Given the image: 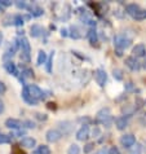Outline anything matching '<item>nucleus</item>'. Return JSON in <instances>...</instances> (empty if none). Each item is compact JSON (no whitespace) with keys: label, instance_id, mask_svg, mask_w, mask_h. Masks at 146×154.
<instances>
[{"label":"nucleus","instance_id":"f257e3e1","mask_svg":"<svg viewBox=\"0 0 146 154\" xmlns=\"http://www.w3.org/2000/svg\"><path fill=\"white\" fill-rule=\"evenodd\" d=\"M96 119H97L98 123H101V125H104V126H106V127H110L111 123H113V115H111L110 109H109V108L101 109L100 112L97 113Z\"/></svg>","mask_w":146,"mask_h":154},{"label":"nucleus","instance_id":"f03ea898","mask_svg":"<svg viewBox=\"0 0 146 154\" xmlns=\"http://www.w3.org/2000/svg\"><path fill=\"white\" fill-rule=\"evenodd\" d=\"M132 44V39L128 38L126 34H118L114 38V45L118 49H127Z\"/></svg>","mask_w":146,"mask_h":154},{"label":"nucleus","instance_id":"7ed1b4c3","mask_svg":"<svg viewBox=\"0 0 146 154\" xmlns=\"http://www.w3.org/2000/svg\"><path fill=\"white\" fill-rule=\"evenodd\" d=\"M26 88H27V91H29V93H30V96H31L34 100L39 101V100H41V98H44V92H43L41 89L38 87V85L30 84V85H27Z\"/></svg>","mask_w":146,"mask_h":154},{"label":"nucleus","instance_id":"20e7f679","mask_svg":"<svg viewBox=\"0 0 146 154\" xmlns=\"http://www.w3.org/2000/svg\"><path fill=\"white\" fill-rule=\"evenodd\" d=\"M62 137V134L59 132V130H56V128H50V130L47 131L45 134V139L48 143H57Z\"/></svg>","mask_w":146,"mask_h":154},{"label":"nucleus","instance_id":"39448f33","mask_svg":"<svg viewBox=\"0 0 146 154\" xmlns=\"http://www.w3.org/2000/svg\"><path fill=\"white\" fill-rule=\"evenodd\" d=\"M120 144H122L124 148H132L133 145H136V137L131 134L123 135L122 137H120Z\"/></svg>","mask_w":146,"mask_h":154},{"label":"nucleus","instance_id":"423d86ee","mask_svg":"<svg viewBox=\"0 0 146 154\" xmlns=\"http://www.w3.org/2000/svg\"><path fill=\"white\" fill-rule=\"evenodd\" d=\"M58 128H59V132H61L62 135H70L72 132V128H74V126H72L71 122L65 121V122H59L58 123Z\"/></svg>","mask_w":146,"mask_h":154},{"label":"nucleus","instance_id":"0eeeda50","mask_svg":"<svg viewBox=\"0 0 146 154\" xmlns=\"http://www.w3.org/2000/svg\"><path fill=\"white\" fill-rule=\"evenodd\" d=\"M126 65L129 67L132 71H138L141 69V63L138 62V60H137L136 57H133V56L126 58Z\"/></svg>","mask_w":146,"mask_h":154},{"label":"nucleus","instance_id":"6e6552de","mask_svg":"<svg viewBox=\"0 0 146 154\" xmlns=\"http://www.w3.org/2000/svg\"><path fill=\"white\" fill-rule=\"evenodd\" d=\"M94 78H96V82L101 85V87H104L105 83H106V79H107V74L105 70L102 69H98L96 70V72H94Z\"/></svg>","mask_w":146,"mask_h":154},{"label":"nucleus","instance_id":"1a4fd4ad","mask_svg":"<svg viewBox=\"0 0 146 154\" xmlns=\"http://www.w3.org/2000/svg\"><path fill=\"white\" fill-rule=\"evenodd\" d=\"M89 137V127L87 125H84L83 127H80L78 132H76V139L79 141H85Z\"/></svg>","mask_w":146,"mask_h":154},{"label":"nucleus","instance_id":"9d476101","mask_svg":"<svg viewBox=\"0 0 146 154\" xmlns=\"http://www.w3.org/2000/svg\"><path fill=\"white\" fill-rule=\"evenodd\" d=\"M5 126L11 130H21L23 126V123L18 121V119H14V118H8L5 121Z\"/></svg>","mask_w":146,"mask_h":154},{"label":"nucleus","instance_id":"9b49d317","mask_svg":"<svg viewBox=\"0 0 146 154\" xmlns=\"http://www.w3.org/2000/svg\"><path fill=\"white\" fill-rule=\"evenodd\" d=\"M132 54H133V57H145L146 56V47L145 44H137L133 47V49H132Z\"/></svg>","mask_w":146,"mask_h":154},{"label":"nucleus","instance_id":"f8f14e48","mask_svg":"<svg viewBox=\"0 0 146 154\" xmlns=\"http://www.w3.org/2000/svg\"><path fill=\"white\" fill-rule=\"evenodd\" d=\"M115 126H117L118 130H126L128 127V118L127 117H119L115 119Z\"/></svg>","mask_w":146,"mask_h":154},{"label":"nucleus","instance_id":"ddd939ff","mask_svg":"<svg viewBox=\"0 0 146 154\" xmlns=\"http://www.w3.org/2000/svg\"><path fill=\"white\" fill-rule=\"evenodd\" d=\"M36 145V140L32 139V137H25L21 140V146L26 148V149H31Z\"/></svg>","mask_w":146,"mask_h":154},{"label":"nucleus","instance_id":"4468645a","mask_svg":"<svg viewBox=\"0 0 146 154\" xmlns=\"http://www.w3.org/2000/svg\"><path fill=\"white\" fill-rule=\"evenodd\" d=\"M5 70L9 72V74H12V75H18V69H17V66H16V63L14 62H12V61H8V62H5Z\"/></svg>","mask_w":146,"mask_h":154},{"label":"nucleus","instance_id":"2eb2a0df","mask_svg":"<svg viewBox=\"0 0 146 154\" xmlns=\"http://www.w3.org/2000/svg\"><path fill=\"white\" fill-rule=\"evenodd\" d=\"M22 98L27 102V104H30V105H36V102H38L36 100H34V98L30 96V93H29V91H27L26 87L22 89Z\"/></svg>","mask_w":146,"mask_h":154},{"label":"nucleus","instance_id":"dca6fc26","mask_svg":"<svg viewBox=\"0 0 146 154\" xmlns=\"http://www.w3.org/2000/svg\"><path fill=\"white\" fill-rule=\"evenodd\" d=\"M20 47L22 49V53H26V54H30V43L26 38H22L20 39Z\"/></svg>","mask_w":146,"mask_h":154},{"label":"nucleus","instance_id":"f3484780","mask_svg":"<svg viewBox=\"0 0 146 154\" xmlns=\"http://www.w3.org/2000/svg\"><path fill=\"white\" fill-rule=\"evenodd\" d=\"M135 112H136V108L133 105H124L122 108V113H123L124 117H131Z\"/></svg>","mask_w":146,"mask_h":154},{"label":"nucleus","instance_id":"a211bd4d","mask_svg":"<svg viewBox=\"0 0 146 154\" xmlns=\"http://www.w3.org/2000/svg\"><path fill=\"white\" fill-rule=\"evenodd\" d=\"M126 11H127L128 14H131L133 17V16L137 13V12L140 11V7L137 5V4H128V5L126 7Z\"/></svg>","mask_w":146,"mask_h":154},{"label":"nucleus","instance_id":"6ab92c4d","mask_svg":"<svg viewBox=\"0 0 146 154\" xmlns=\"http://www.w3.org/2000/svg\"><path fill=\"white\" fill-rule=\"evenodd\" d=\"M30 34H31V36H34V38H36V36H39L40 34L43 32V29H41V26H39V25H32L31 26V29H30Z\"/></svg>","mask_w":146,"mask_h":154},{"label":"nucleus","instance_id":"aec40b11","mask_svg":"<svg viewBox=\"0 0 146 154\" xmlns=\"http://www.w3.org/2000/svg\"><path fill=\"white\" fill-rule=\"evenodd\" d=\"M70 36L72 38V39H80L81 38L80 30L78 29V26H71L70 27Z\"/></svg>","mask_w":146,"mask_h":154},{"label":"nucleus","instance_id":"412c9836","mask_svg":"<svg viewBox=\"0 0 146 154\" xmlns=\"http://www.w3.org/2000/svg\"><path fill=\"white\" fill-rule=\"evenodd\" d=\"M47 61H48L47 53L44 51H39V53H38V65H43V63H45Z\"/></svg>","mask_w":146,"mask_h":154},{"label":"nucleus","instance_id":"4be33fe9","mask_svg":"<svg viewBox=\"0 0 146 154\" xmlns=\"http://www.w3.org/2000/svg\"><path fill=\"white\" fill-rule=\"evenodd\" d=\"M67 154H80V146L78 144H71L67 149Z\"/></svg>","mask_w":146,"mask_h":154},{"label":"nucleus","instance_id":"5701e85b","mask_svg":"<svg viewBox=\"0 0 146 154\" xmlns=\"http://www.w3.org/2000/svg\"><path fill=\"white\" fill-rule=\"evenodd\" d=\"M88 38H89V42H91L92 44H94V43L97 42V32H96V30H94V29H89Z\"/></svg>","mask_w":146,"mask_h":154},{"label":"nucleus","instance_id":"b1692460","mask_svg":"<svg viewBox=\"0 0 146 154\" xmlns=\"http://www.w3.org/2000/svg\"><path fill=\"white\" fill-rule=\"evenodd\" d=\"M30 11H31V14L34 17H39V16H41L43 13H44V11H43L40 7H31Z\"/></svg>","mask_w":146,"mask_h":154},{"label":"nucleus","instance_id":"393cba45","mask_svg":"<svg viewBox=\"0 0 146 154\" xmlns=\"http://www.w3.org/2000/svg\"><path fill=\"white\" fill-rule=\"evenodd\" d=\"M133 18H136V20H146V9H140L137 13L133 16Z\"/></svg>","mask_w":146,"mask_h":154},{"label":"nucleus","instance_id":"a878e982","mask_svg":"<svg viewBox=\"0 0 146 154\" xmlns=\"http://www.w3.org/2000/svg\"><path fill=\"white\" fill-rule=\"evenodd\" d=\"M35 154H50V149L47 145H41V146H39V149L36 150Z\"/></svg>","mask_w":146,"mask_h":154},{"label":"nucleus","instance_id":"bb28decb","mask_svg":"<svg viewBox=\"0 0 146 154\" xmlns=\"http://www.w3.org/2000/svg\"><path fill=\"white\" fill-rule=\"evenodd\" d=\"M141 152H142V146H141V144L136 143V145H133L132 146L129 154H141Z\"/></svg>","mask_w":146,"mask_h":154},{"label":"nucleus","instance_id":"cd10ccee","mask_svg":"<svg viewBox=\"0 0 146 154\" xmlns=\"http://www.w3.org/2000/svg\"><path fill=\"white\" fill-rule=\"evenodd\" d=\"M113 75H114V78L117 79V80H122L123 79V71L120 70V69H114Z\"/></svg>","mask_w":146,"mask_h":154},{"label":"nucleus","instance_id":"c85d7f7f","mask_svg":"<svg viewBox=\"0 0 146 154\" xmlns=\"http://www.w3.org/2000/svg\"><path fill=\"white\" fill-rule=\"evenodd\" d=\"M11 143V136L0 134V144H9Z\"/></svg>","mask_w":146,"mask_h":154},{"label":"nucleus","instance_id":"c756f323","mask_svg":"<svg viewBox=\"0 0 146 154\" xmlns=\"http://www.w3.org/2000/svg\"><path fill=\"white\" fill-rule=\"evenodd\" d=\"M13 18H14L13 23L17 25V26H22V25H23V17L22 16H14Z\"/></svg>","mask_w":146,"mask_h":154},{"label":"nucleus","instance_id":"7c9ffc66","mask_svg":"<svg viewBox=\"0 0 146 154\" xmlns=\"http://www.w3.org/2000/svg\"><path fill=\"white\" fill-rule=\"evenodd\" d=\"M32 74H34V72H32L31 69H25V70L22 71V78H23V79H25V78H31ZM22 78H21V79H22Z\"/></svg>","mask_w":146,"mask_h":154},{"label":"nucleus","instance_id":"2f4dec72","mask_svg":"<svg viewBox=\"0 0 146 154\" xmlns=\"http://www.w3.org/2000/svg\"><path fill=\"white\" fill-rule=\"evenodd\" d=\"M16 5L18 7V8H22V9H29V11L31 9V7H30L27 3H25V2H17Z\"/></svg>","mask_w":146,"mask_h":154},{"label":"nucleus","instance_id":"473e14b6","mask_svg":"<svg viewBox=\"0 0 146 154\" xmlns=\"http://www.w3.org/2000/svg\"><path fill=\"white\" fill-rule=\"evenodd\" d=\"M93 149H94V143H88V144L84 146V153L88 154V153H91Z\"/></svg>","mask_w":146,"mask_h":154},{"label":"nucleus","instance_id":"72a5a7b5","mask_svg":"<svg viewBox=\"0 0 146 154\" xmlns=\"http://www.w3.org/2000/svg\"><path fill=\"white\" fill-rule=\"evenodd\" d=\"M52 60H53V52H52V54L49 56L48 61H47V71H48V72L52 71Z\"/></svg>","mask_w":146,"mask_h":154},{"label":"nucleus","instance_id":"f704fd0d","mask_svg":"<svg viewBox=\"0 0 146 154\" xmlns=\"http://www.w3.org/2000/svg\"><path fill=\"white\" fill-rule=\"evenodd\" d=\"M100 134H101L100 128H98V127H94V128H93V131H92L93 137H98V136H100Z\"/></svg>","mask_w":146,"mask_h":154},{"label":"nucleus","instance_id":"c9c22d12","mask_svg":"<svg viewBox=\"0 0 146 154\" xmlns=\"http://www.w3.org/2000/svg\"><path fill=\"white\" fill-rule=\"evenodd\" d=\"M23 126H26L27 128H34V127H35V123L31 122V121H25L23 122Z\"/></svg>","mask_w":146,"mask_h":154},{"label":"nucleus","instance_id":"e433bc0d","mask_svg":"<svg viewBox=\"0 0 146 154\" xmlns=\"http://www.w3.org/2000/svg\"><path fill=\"white\" fill-rule=\"evenodd\" d=\"M109 154H120V152L117 146H113V148L109 149Z\"/></svg>","mask_w":146,"mask_h":154},{"label":"nucleus","instance_id":"4c0bfd02","mask_svg":"<svg viewBox=\"0 0 146 154\" xmlns=\"http://www.w3.org/2000/svg\"><path fill=\"white\" fill-rule=\"evenodd\" d=\"M0 5L9 7V5H12V2H11V0H0Z\"/></svg>","mask_w":146,"mask_h":154},{"label":"nucleus","instance_id":"58836bf2","mask_svg":"<svg viewBox=\"0 0 146 154\" xmlns=\"http://www.w3.org/2000/svg\"><path fill=\"white\" fill-rule=\"evenodd\" d=\"M36 118H38V119H40V121H47V115H45V114L38 113V114H36Z\"/></svg>","mask_w":146,"mask_h":154},{"label":"nucleus","instance_id":"ea45409f","mask_svg":"<svg viewBox=\"0 0 146 154\" xmlns=\"http://www.w3.org/2000/svg\"><path fill=\"white\" fill-rule=\"evenodd\" d=\"M5 84H4L3 82H0V95H2V93H4V92H5Z\"/></svg>","mask_w":146,"mask_h":154},{"label":"nucleus","instance_id":"a19ab883","mask_svg":"<svg viewBox=\"0 0 146 154\" xmlns=\"http://www.w3.org/2000/svg\"><path fill=\"white\" fill-rule=\"evenodd\" d=\"M94 154H109V152H107L105 148H102V149H100V150H98V152H96Z\"/></svg>","mask_w":146,"mask_h":154},{"label":"nucleus","instance_id":"79ce46f5","mask_svg":"<svg viewBox=\"0 0 146 154\" xmlns=\"http://www.w3.org/2000/svg\"><path fill=\"white\" fill-rule=\"evenodd\" d=\"M25 134H26V131H25V130H18L16 132L17 136H25Z\"/></svg>","mask_w":146,"mask_h":154},{"label":"nucleus","instance_id":"37998d69","mask_svg":"<svg viewBox=\"0 0 146 154\" xmlns=\"http://www.w3.org/2000/svg\"><path fill=\"white\" fill-rule=\"evenodd\" d=\"M3 112H4V102L0 100V114H2Z\"/></svg>","mask_w":146,"mask_h":154},{"label":"nucleus","instance_id":"c03bdc74","mask_svg":"<svg viewBox=\"0 0 146 154\" xmlns=\"http://www.w3.org/2000/svg\"><path fill=\"white\" fill-rule=\"evenodd\" d=\"M61 35H62V36H67V35H68V34H67V30L62 29V30H61Z\"/></svg>","mask_w":146,"mask_h":154},{"label":"nucleus","instance_id":"a18cd8bd","mask_svg":"<svg viewBox=\"0 0 146 154\" xmlns=\"http://www.w3.org/2000/svg\"><path fill=\"white\" fill-rule=\"evenodd\" d=\"M132 88H133L132 83H127V89H132Z\"/></svg>","mask_w":146,"mask_h":154},{"label":"nucleus","instance_id":"49530a36","mask_svg":"<svg viewBox=\"0 0 146 154\" xmlns=\"http://www.w3.org/2000/svg\"><path fill=\"white\" fill-rule=\"evenodd\" d=\"M2 42H3V34L0 32V44H2Z\"/></svg>","mask_w":146,"mask_h":154},{"label":"nucleus","instance_id":"de8ad7c7","mask_svg":"<svg viewBox=\"0 0 146 154\" xmlns=\"http://www.w3.org/2000/svg\"><path fill=\"white\" fill-rule=\"evenodd\" d=\"M144 125H145V126H146V114H145V115H144Z\"/></svg>","mask_w":146,"mask_h":154},{"label":"nucleus","instance_id":"09e8293b","mask_svg":"<svg viewBox=\"0 0 146 154\" xmlns=\"http://www.w3.org/2000/svg\"><path fill=\"white\" fill-rule=\"evenodd\" d=\"M144 67L146 69V57H145V61H144Z\"/></svg>","mask_w":146,"mask_h":154},{"label":"nucleus","instance_id":"8fccbe9b","mask_svg":"<svg viewBox=\"0 0 146 154\" xmlns=\"http://www.w3.org/2000/svg\"><path fill=\"white\" fill-rule=\"evenodd\" d=\"M145 104H146V102H145Z\"/></svg>","mask_w":146,"mask_h":154}]
</instances>
